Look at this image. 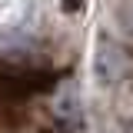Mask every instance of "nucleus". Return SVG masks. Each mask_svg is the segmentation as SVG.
I'll list each match as a JSON object with an SVG mask.
<instances>
[{"instance_id": "1", "label": "nucleus", "mask_w": 133, "mask_h": 133, "mask_svg": "<svg viewBox=\"0 0 133 133\" xmlns=\"http://www.w3.org/2000/svg\"><path fill=\"white\" fill-rule=\"evenodd\" d=\"M97 77L103 83H120L130 77V53L120 47V43H113V40H100L97 47Z\"/></svg>"}, {"instance_id": "2", "label": "nucleus", "mask_w": 133, "mask_h": 133, "mask_svg": "<svg viewBox=\"0 0 133 133\" xmlns=\"http://www.w3.org/2000/svg\"><path fill=\"white\" fill-rule=\"evenodd\" d=\"M120 27L133 37V0H127V3L120 7Z\"/></svg>"}]
</instances>
